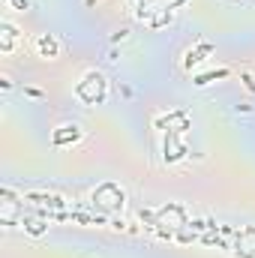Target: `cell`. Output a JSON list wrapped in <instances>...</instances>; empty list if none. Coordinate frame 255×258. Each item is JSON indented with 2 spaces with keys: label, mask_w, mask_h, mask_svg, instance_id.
Wrapping results in <instances>:
<instances>
[{
  "label": "cell",
  "mask_w": 255,
  "mask_h": 258,
  "mask_svg": "<svg viewBox=\"0 0 255 258\" xmlns=\"http://www.w3.org/2000/svg\"><path fill=\"white\" fill-rule=\"evenodd\" d=\"M0 27H3V36H6V39H3V45H0V51H3V54H9V51H12V45H15V36H18V30H15L9 21H3Z\"/></svg>",
  "instance_id": "cell-3"
},
{
  "label": "cell",
  "mask_w": 255,
  "mask_h": 258,
  "mask_svg": "<svg viewBox=\"0 0 255 258\" xmlns=\"http://www.w3.org/2000/svg\"><path fill=\"white\" fill-rule=\"evenodd\" d=\"M204 54H210V45H201L198 51H189V54H186V69H192L198 60H204Z\"/></svg>",
  "instance_id": "cell-5"
},
{
  "label": "cell",
  "mask_w": 255,
  "mask_h": 258,
  "mask_svg": "<svg viewBox=\"0 0 255 258\" xmlns=\"http://www.w3.org/2000/svg\"><path fill=\"white\" fill-rule=\"evenodd\" d=\"M93 3H99V0H87V6H93Z\"/></svg>",
  "instance_id": "cell-8"
},
{
  "label": "cell",
  "mask_w": 255,
  "mask_h": 258,
  "mask_svg": "<svg viewBox=\"0 0 255 258\" xmlns=\"http://www.w3.org/2000/svg\"><path fill=\"white\" fill-rule=\"evenodd\" d=\"M78 138H81V129H78V126H60V129L51 135V141H54L57 147L72 144V141H78Z\"/></svg>",
  "instance_id": "cell-1"
},
{
  "label": "cell",
  "mask_w": 255,
  "mask_h": 258,
  "mask_svg": "<svg viewBox=\"0 0 255 258\" xmlns=\"http://www.w3.org/2000/svg\"><path fill=\"white\" fill-rule=\"evenodd\" d=\"M36 48H39V54H42V57L54 60V57H57V48H60V45H57V39H54L51 33H42L39 39H36Z\"/></svg>",
  "instance_id": "cell-2"
},
{
  "label": "cell",
  "mask_w": 255,
  "mask_h": 258,
  "mask_svg": "<svg viewBox=\"0 0 255 258\" xmlns=\"http://www.w3.org/2000/svg\"><path fill=\"white\" fill-rule=\"evenodd\" d=\"M240 81H243V84H246L252 93H255V81H252V75H246V72H243V75H240Z\"/></svg>",
  "instance_id": "cell-6"
},
{
  "label": "cell",
  "mask_w": 255,
  "mask_h": 258,
  "mask_svg": "<svg viewBox=\"0 0 255 258\" xmlns=\"http://www.w3.org/2000/svg\"><path fill=\"white\" fill-rule=\"evenodd\" d=\"M225 75H228V69H213V72H204V75H198V78H195V84L201 87V84H210V81L225 78Z\"/></svg>",
  "instance_id": "cell-4"
},
{
  "label": "cell",
  "mask_w": 255,
  "mask_h": 258,
  "mask_svg": "<svg viewBox=\"0 0 255 258\" xmlns=\"http://www.w3.org/2000/svg\"><path fill=\"white\" fill-rule=\"evenodd\" d=\"M9 3H12L15 9H21V12H24V9H30V3H27V0H9Z\"/></svg>",
  "instance_id": "cell-7"
}]
</instances>
